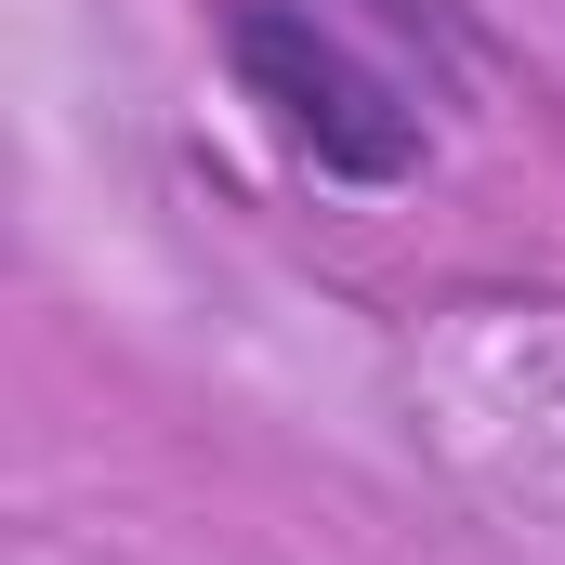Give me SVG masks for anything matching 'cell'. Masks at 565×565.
<instances>
[{
  "label": "cell",
  "instance_id": "1",
  "mask_svg": "<svg viewBox=\"0 0 565 565\" xmlns=\"http://www.w3.org/2000/svg\"><path fill=\"white\" fill-rule=\"evenodd\" d=\"M224 53H237L250 106H264L329 184H408V171H422V106H408L316 0H237V13H224Z\"/></svg>",
  "mask_w": 565,
  "mask_h": 565
}]
</instances>
